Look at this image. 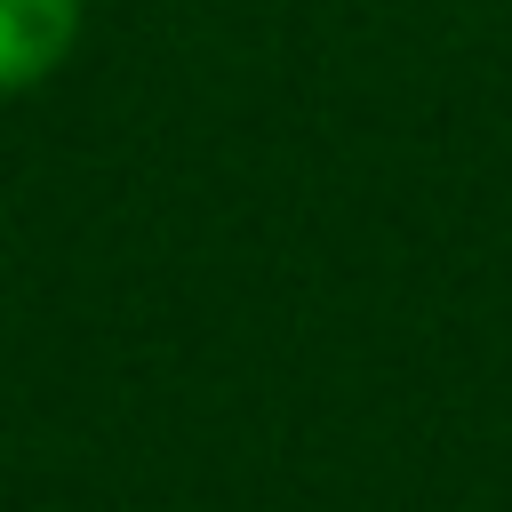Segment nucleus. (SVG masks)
<instances>
[{
  "label": "nucleus",
  "instance_id": "f257e3e1",
  "mask_svg": "<svg viewBox=\"0 0 512 512\" xmlns=\"http://www.w3.org/2000/svg\"><path fill=\"white\" fill-rule=\"evenodd\" d=\"M88 0H0V96H32L80 48Z\"/></svg>",
  "mask_w": 512,
  "mask_h": 512
}]
</instances>
